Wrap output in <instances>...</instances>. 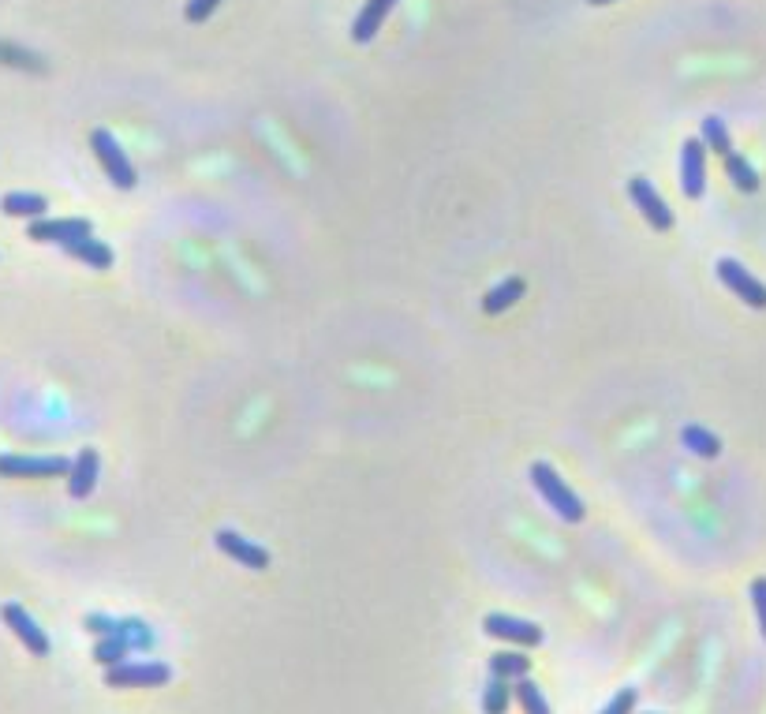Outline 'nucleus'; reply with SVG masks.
<instances>
[{"label": "nucleus", "mask_w": 766, "mask_h": 714, "mask_svg": "<svg viewBox=\"0 0 766 714\" xmlns=\"http://www.w3.org/2000/svg\"><path fill=\"white\" fill-rule=\"evenodd\" d=\"M527 479H531V486L539 490L542 494V501L554 509L565 524H580L583 516H587V509H583V501H580V494L572 490V486L557 475V468L554 464H546V460H535L531 468H527Z\"/></svg>", "instance_id": "nucleus-1"}, {"label": "nucleus", "mask_w": 766, "mask_h": 714, "mask_svg": "<svg viewBox=\"0 0 766 714\" xmlns=\"http://www.w3.org/2000/svg\"><path fill=\"white\" fill-rule=\"evenodd\" d=\"M90 150L98 154L101 169H105V176H109V180H113V184L120 187V191H131V187L139 184V172H135L131 158L124 154V146L116 143L113 131H105V128H94V131H90Z\"/></svg>", "instance_id": "nucleus-2"}, {"label": "nucleus", "mask_w": 766, "mask_h": 714, "mask_svg": "<svg viewBox=\"0 0 766 714\" xmlns=\"http://www.w3.org/2000/svg\"><path fill=\"white\" fill-rule=\"evenodd\" d=\"M172 681V670L165 662H120L105 670V685L109 688H165Z\"/></svg>", "instance_id": "nucleus-3"}, {"label": "nucleus", "mask_w": 766, "mask_h": 714, "mask_svg": "<svg viewBox=\"0 0 766 714\" xmlns=\"http://www.w3.org/2000/svg\"><path fill=\"white\" fill-rule=\"evenodd\" d=\"M714 270H718V281H722L737 300H744L748 307H755V311H766V285L744 270L737 258H718Z\"/></svg>", "instance_id": "nucleus-4"}, {"label": "nucleus", "mask_w": 766, "mask_h": 714, "mask_svg": "<svg viewBox=\"0 0 766 714\" xmlns=\"http://www.w3.org/2000/svg\"><path fill=\"white\" fill-rule=\"evenodd\" d=\"M27 236L30 240H38V243H57V247H68V243H75V240L94 236V225H90L86 217H38V221H30Z\"/></svg>", "instance_id": "nucleus-5"}, {"label": "nucleus", "mask_w": 766, "mask_h": 714, "mask_svg": "<svg viewBox=\"0 0 766 714\" xmlns=\"http://www.w3.org/2000/svg\"><path fill=\"white\" fill-rule=\"evenodd\" d=\"M213 543H217V550H221V554L232 557V561H236V565H243V569H251V572H266V569H270V550H266V546H258L255 539L240 535V531L221 528L217 535H213Z\"/></svg>", "instance_id": "nucleus-6"}, {"label": "nucleus", "mask_w": 766, "mask_h": 714, "mask_svg": "<svg viewBox=\"0 0 766 714\" xmlns=\"http://www.w3.org/2000/svg\"><path fill=\"white\" fill-rule=\"evenodd\" d=\"M628 195H632L636 210L643 214V221H647L654 232H669V229H673V210H669V202L658 195V187H654L647 176H636V180L628 184Z\"/></svg>", "instance_id": "nucleus-7"}, {"label": "nucleus", "mask_w": 766, "mask_h": 714, "mask_svg": "<svg viewBox=\"0 0 766 714\" xmlns=\"http://www.w3.org/2000/svg\"><path fill=\"white\" fill-rule=\"evenodd\" d=\"M68 472V457H12V453L0 457V475H8V479H57Z\"/></svg>", "instance_id": "nucleus-8"}, {"label": "nucleus", "mask_w": 766, "mask_h": 714, "mask_svg": "<svg viewBox=\"0 0 766 714\" xmlns=\"http://www.w3.org/2000/svg\"><path fill=\"white\" fill-rule=\"evenodd\" d=\"M0 617H4V625H8V629L15 632V640L23 643L30 655H34V658H45V655H49V647H53V643H49L45 629L38 625V621H34V617L27 614V610H23V606H19V602H8V606L0 610Z\"/></svg>", "instance_id": "nucleus-9"}, {"label": "nucleus", "mask_w": 766, "mask_h": 714, "mask_svg": "<svg viewBox=\"0 0 766 714\" xmlns=\"http://www.w3.org/2000/svg\"><path fill=\"white\" fill-rule=\"evenodd\" d=\"M681 191L684 199H703L707 191V146L703 139H684L681 146Z\"/></svg>", "instance_id": "nucleus-10"}, {"label": "nucleus", "mask_w": 766, "mask_h": 714, "mask_svg": "<svg viewBox=\"0 0 766 714\" xmlns=\"http://www.w3.org/2000/svg\"><path fill=\"white\" fill-rule=\"evenodd\" d=\"M483 629L486 636H494V640L520 643V647H539L542 636H546L535 621H524V617H512V614H486Z\"/></svg>", "instance_id": "nucleus-11"}, {"label": "nucleus", "mask_w": 766, "mask_h": 714, "mask_svg": "<svg viewBox=\"0 0 766 714\" xmlns=\"http://www.w3.org/2000/svg\"><path fill=\"white\" fill-rule=\"evenodd\" d=\"M98 475H101V457L94 445H86L79 449V457L71 460V472H68V494L75 501H86L94 494V486H98Z\"/></svg>", "instance_id": "nucleus-12"}, {"label": "nucleus", "mask_w": 766, "mask_h": 714, "mask_svg": "<svg viewBox=\"0 0 766 714\" xmlns=\"http://www.w3.org/2000/svg\"><path fill=\"white\" fill-rule=\"evenodd\" d=\"M397 4L400 0H367V8L355 15V23H352V42L367 45L370 38L385 27V19H389V12H393Z\"/></svg>", "instance_id": "nucleus-13"}, {"label": "nucleus", "mask_w": 766, "mask_h": 714, "mask_svg": "<svg viewBox=\"0 0 766 714\" xmlns=\"http://www.w3.org/2000/svg\"><path fill=\"white\" fill-rule=\"evenodd\" d=\"M75 262H86L90 270H109L113 266V247L109 243H101V240H94V236H86V240H75V243H68L64 247Z\"/></svg>", "instance_id": "nucleus-14"}, {"label": "nucleus", "mask_w": 766, "mask_h": 714, "mask_svg": "<svg viewBox=\"0 0 766 714\" xmlns=\"http://www.w3.org/2000/svg\"><path fill=\"white\" fill-rule=\"evenodd\" d=\"M0 210L8 217H30V221H38V217H45L49 202H45V195H34V191H8V195L0 199Z\"/></svg>", "instance_id": "nucleus-15"}, {"label": "nucleus", "mask_w": 766, "mask_h": 714, "mask_svg": "<svg viewBox=\"0 0 766 714\" xmlns=\"http://www.w3.org/2000/svg\"><path fill=\"white\" fill-rule=\"evenodd\" d=\"M524 288L527 285L520 281V277H505L501 285H494L483 296V311H486V315H501V311H509L512 303L524 296Z\"/></svg>", "instance_id": "nucleus-16"}, {"label": "nucleus", "mask_w": 766, "mask_h": 714, "mask_svg": "<svg viewBox=\"0 0 766 714\" xmlns=\"http://www.w3.org/2000/svg\"><path fill=\"white\" fill-rule=\"evenodd\" d=\"M681 445L688 449V453H696V457H703V460H714L718 453H722L718 434H710V430L699 427V423H688V427L681 430Z\"/></svg>", "instance_id": "nucleus-17"}, {"label": "nucleus", "mask_w": 766, "mask_h": 714, "mask_svg": "<svg viewBox=\"0 0 766 714\" xmlns=\"http://www.w3.org/2000/svg\"><path fill=\"white\" fill-rule=\"evenodd\" d=\"M113 636H120L131 651H142V655H146V651H154V643H157L154 629H150L146 621H139V617H124V621H116Z\"/></svg>", "instance_id": "nucleus-18"}, {"label": "nucleus", "mask_w": 766, "mask_h": 714, "mask_svg": "<svg viewBox=\"0 0 766 714\" xmlns=\"http://www.w3.org/2000/svg\"><path fill=\"white\" fill-rule=\"evenodd\" d=\"M699 139L707 150H714L718 158H729L733 154V139H729V128H725L722 116H703V124H699Z\"/></svg>", "instance_id": "nucleus-19"}, {"label": "nucleus", "mask_w": 766, "mask_h": 714, "mask_svg": "<svg viewBox=\"0 0 766 714\" xmlns=\"http://www.w3.org/2000/svg\"><path fill=\"white\" fill-rule=\"evenodd\" d=\"M531 673V658L520 651H497L490 655V677H505V681H520Z\"/></svg>", "instance_id": "nucleus-20"}, {"label": "nucleus", "mask_w": 766, "mask_h": 714, "mask_svg": "<svg viewBox=\"0 0 766 714\" xmlns=\"http://www.w3.org/2000/svg\"><path fill=\"white\" fill-rule=\"evenodd\" d=\"M725 172H729V180H733V187L737 191H744V195H752V191H759V172H755V165L744 154H729L725 158Z\"/></svg>", "instance_id": "nucleus-21"}, {"label": "nucleus", "mask_w": 766, "mask_h": 714, "mask_svg": "<svg viewBox=\"0 0 766 714\" xmlns=\"http://www.w3.org/2000/svg\"><path fill=\"white\" fill-rule=\"evenodd\" d=\"M512 700L524 707V714H550V703L542 696V688L531 681V677H520L512 681Z\"/></svg>", "instance_id": "nucleus-22"}, {"label": "nucleus", "mask_w": 766, "mask_h": 714, "mask_svg": "<svg viewBox=\"0 0 766 714\" xmlns=\"http://www.w3.org/2000/svg\"><path fill=\"white\" fill-rule=\"evenodd\" d=\"M128 655H135V651H131L120 636H98V643H94V662H101L105 670H109V666H120V662H128Z\"/></svg>", "instance_id": "nucleus-23"}, {"label": "nucleus", "mask_w": 766, "mask_h": 714, "mask_svg": "<svg viewBox=\"0 0 766 714\" xmlns=\"http://www.w3.org/2000/svg\"><path fill=\"white\" fill-rule=\"evenodd\" d=\"M512 703V681L505 677H490V685L483 692V714H505Z\"/></svg>", "instance_id": "nucleus-24"}, {"label": "nucleus", "mask_w": 766, "mask_h": 714, "mask_svg": "<svg viewBox=\"0 0 766 714\" xmlns=\"http://www.w3.org/2000/svg\"><path fill=\"white\" fill-rule=\"evenodd\" d=\"M636 700H639L636 688H621V692H617V696L606 703V711H602V714H632V711H636Z\"/></svg>", "instance_id": "nucleus-25"}, {"label": "nucleus", "mask_w": 766, "mask_h": 714, "mask_svg": "<svg viewBox=\"0 0 766 714\" xmlns=\"http://www.w3.org/2000/svg\"><path fill=\"white\" fill-rule=\"evenodd\" d=\"M221 8V0H187V23H206Z\"/></svg>", "instance_id": "nucleus-26"}, {"label": "nucleus", "mask_w": 766, "mask_h": 714, "mask_svg": "<svg viewBox=\"0 0 766 714\" xmlns=\"http://www.w3.org/2000/svg\"><path fill=\"white\" fill-rule=\"evenodd\" d=\"M83 629H86V632H94V636H113V632H116V617L86 614V617H83Z\"/></svg>", "instance_id": "nucleus-27"}, {"label": "nucleus", "mask_w": 766, "mask_h": 714, "mask_svg": "<svg viewBox=\"0 0 766 714\" xmlns=\"http://www.w3.org/2000/svg\"><path fill=\"white\" fill-rule=\"evenodd\" d=\"M752 602H755V617H759V632L766 640V576H759L752 584Z\"/></svg>", "instance_id": "nucleus-28"}, {"label": "nucleus", "mask_w": 766, "mask_h": 714, "mask_svg": "<svg viewBox=\"0 0 766 714\" xmlns=\"http://www.w3.org/2000/svg\"><path fill=\"white\" fill-rule=\"evenodd\" d=\"M587 4H613V0H587Z\"/></svg>", "instance_id": "nucleus-29"}, {"label": "nucleus", "mask_w": 766, "mask_h": 714, "mask_svg": "<svg viewBox=\"0 0 766 714\" xmlns=\"http://www.w3.org/2000/svg\"><path fill=\"white\" fill-rule=\"evenodd\" d=\"M651 714H654V711H651Z\"/></svg>", "instance_id": "nucleus-30"}]
</instances>
